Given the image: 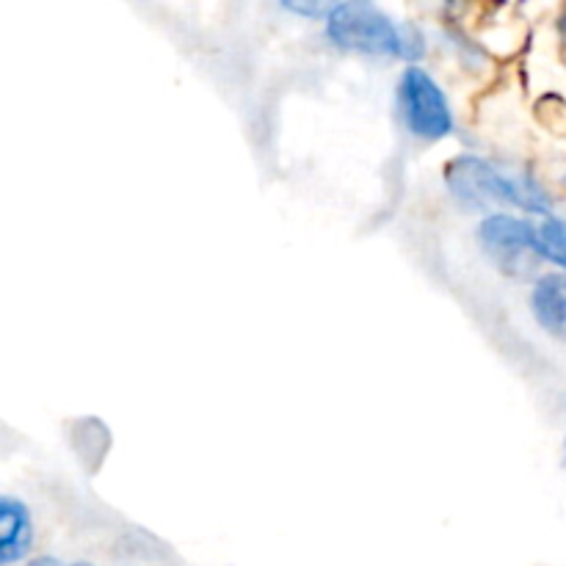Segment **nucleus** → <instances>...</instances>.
Wrapping results in <instances>:
<instances>
[{"instance_id":"nucleus-1","label":"nucleus","mask_w":566,"mask_h":566,"mask_svg":"<svg viewBox=\"0 0 566 566\" xmlns=\"http://www.w3.org/2000/svg\"><path fill=\"white\" fill-rule=\"evenodd\" d=\"M446 186L459 202L470 208H495L545 219L556 213V197L536 175L501 166L484 155H457L446 166Z\"/></svg>"},{"instance_id":"nucleus-2","label":"nucleus","mask_w":566,"mask_h":566,"mask_svg":"<svg viewBox=\"0 0 566 566\" xmlns=\"http://www.w3.org/2000/svg\"><path fill=\"white\" fill-rule=\"evenodd\" d=\"M324 33L335 48L363 55H387L418 64L426 53V39L418 28L403 25L381 6L346 0L332 3Z\"/></svg>"},{"instance_id":"nucleus-3","label":"nucleus","mask_w":566,"mask_h":566,"mask_svg":"<svg viewBox=\"0 0 566 566\" xmlns=\"http://www.w3.org/2000/svg\"><path fill=\"white\" fill-rule=\"evenodd\" d=\"M396 108L403 127L420 142H442L457 130L451 99L423 66L409 64L398 75Z\"/></svg>"},{"instance_id":"nucleus-4","label":"nucleus","mask_w":566,"mask_h":566,"mask_svg":"<svg viewBox=\"0 0 566 566\" xmlns=\"http://www.w3.org/2000/svg\"><path fill=\"white\" fill-rule=\"evenodd\" d=\"M479 243L509 276H534L545 265L536 221L512 210H492L479 224ZM539 276V274H536Z\"/></svg>"},{"instance_id":"nucleus-5","label":"nucleus","mask_w":566,"mask_h":566,"mask_svg":"<svg viewBox=\"0 0 566 566\" xmlns=\"http://www.w3.org/2000/svg\"><path fill=\"white\" fill-rule=\"evenodd\" d=\"M528 310L545 335L566 343V274L545 271L531 282Z\"/></svg>"},{"instance_id":"nucleus-6","label":"nucleus","mask_w":566,"mask_h":566,"mask_svg":"<svg viewBox=\"0 0 566 566\" xmlns=\"http://www.w3.org/2000/svg\"><path fill=\"white\" fill-rule=\"evenodd\" d=\"M33 547V520L22 501L0 495V566L25 562Z\"/></svg>"},{"instance_id":"nucleus-7","label":"nucleus","mask_w":566,"mask_h":566,"mask_svg":"<svg viewBox=\"0 0 566 566\" xmlns=\"http://www.w3.org/2000/svg\"><path fill=\"white\" fill-rule=\"evenodd\" d=\"M536 235H539V254L545 265L566 274V216L556 213L536 219Z\"/></svg>"},{"instance_id":"nucleus-8","label":"nucleus","mask_w":566,"mask_h":566,"mask_svg":"<svg viewBox=\"0 0 566 566\" xmlns=\"http://www.w3.org/2000/svg\"><path fill=\"white\" fill-rule=\"evenodd\" d=\"M282 9L293 11V14H302V17H310V20H326V14H329L332 3H315V0H310V3H304V0H287V3H282Z\"/></svg>"},{"instance_id":"nucleus-9","label":"nucleus","mask_w":566,"mask_h":566,"mask_svg":"<svg viewBox=\"0 0 566 566\" xmlns=\"http://www.w3.org/2000/svg\"><path fill=\"white\" fill-rule=\"evenodd\" d=\"M556 31H558V44H562V53L566 59V6H564L562 14H558V20H556Z\"/></svg>"},{"instance_id":"nucleus-10","label":"nucleus","mask_w":566,"mask_h":566,"mask_svg":"<svg viewBox=\"0 0 566 566\" xmlns=\"http://www.w3.org/2000/svg\"><path fill=\"white\" fill-rule=\"evenodd\" d=\"M28 566H61V562H59V558H53V556H39V558H33V562Z\"/></svg>"},{"instance_id":"nucleus-11","label":"nucleus","mask_w":566,"mask_h":566,"mask_svg":"<svg viewBox=\"0 0 566 566\" xmlns=\"http://www.w3.org/2000/svg\"><path fill=\"white\" fill-rule=\"evenodd\" d=\"M70 566H94V564H88V562H75V564H70Z\"/></svg>"},{"instance_id":"nucleus-12","label":"nucleus","mask_w":566,"mask_h":566,"mask_svg":"<svg viewBox=\"0 0 566 566\" xmlns=\"http://www.w3.org/2000/svg\"><path fill=\"white\" fill-rule=\"evenodd\" d=\"M562 182H564V188H566V166H564V175H562Z\"/></svg>"}]
</instances>
